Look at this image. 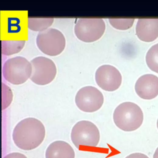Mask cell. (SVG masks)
<instances>
[{
	"mask_svg": "<svg viewBox=\"0 0 158 158\" xmlns=\"http://www.w3.org/2000/svg\"><path fill=\"white\" fill-rule=\"evenodd\" d=\"M45 128L43 123L33 118L20 121L14 127L12 140L15 145L24 151L33 150L38 147L45 138Z\"/></svg>",
	"mask_w": 158,
	"mask_h": 158,
	"instance_id": "6da1fadb",
	"label": "cell"
},
{
	"mask_svg": "<svg viewBox=\"0 0 158 158\" xmlns=\"http://www.w3.org/2000/svg\"><path fill=\"white\" fill-rule=\"evenodd\" d=\"M143 118L140 107L132 102L120 104L113 113L114 124L125 132H132L139 128L143 124Z\"/></svg>",
	"mask_w": 158,
	"mask_h": 158,
	"instance_id": "7a4b0ae2",
	"label": "cell"
},
{
	"mask_svg": "<svg viewBox=\"0 0 158 158\" xmlns=\"http://www.w3.org/2000/svg\"><path fill=\"white\" fill-rule=\"evenodd\" d=\"M71 138L75 146L81 148H95L100 142L99 129L93 122L88 121L78 122L73 127Z\"/></svg>",
	"mask_w": 158,
	"mask_h": 158,
	"instance_id": "3957f363",
	"label": "cell"
},
{
	"mask_svg": "<svg viewBox=\"0 0 158 158\" xmlns=\"http://www.w3.org/2000/svg\"><path fill=\"white\" fill-rule=\"evenodd\" d=\"M32 67L26 58L16 56L8 59L3 67V75L8 82L13 85H21L30 78Z\"/></svg>",
	"mask_w": 158,
	"mask_h": 158,
	"instance_id": "277c9868",
	"label": "cell"
},
{
	"mask_svg": "<svg viewBox=\"0 0 158 158\" xmlns=\"http://www.w3.org/2000/svg\"><path fill=\"white\" fill-rule=\"evenodd\" d=\"M38 49L44 54L56 56L63 52L65 48V38L63 33L58 29L49 28L39 32L36 38Z\"/></svg>",
	"mask_w": 158,
	"mask_h": 158,
	"instance_id": "5b68a950",
	"label": "cell"
},
{
	"mask_svg": "<svg viewBox=\"0 0 158 158\" xmlns=\"http://www.w3.org/2000/svg\"><path fill=\"white\" fill-rule=\"evenodd\" d=\"M106 30L103 19H79L74 27V32L79 40L85 43H92L100 39Z\"/></svg>",
	"mask_w": 158,
	"mask_h": 158,
	"instance_id": "8992f818",
	"label": "cell"
},
{
	"mask_svg": "<svg viewBox=\"0 0 158 158\" xmlns=\"http://www.w3.org/2000/svg\"><path fill=\"white\" fill-rule=\"evenodd\" d=\"M32 72L30 79L38 85H46L55 79L57 68L54 62L50 59L38 56L30 61Z\"/></svg>",
	"mask_w": 158,
	"mask_h": 158,
	"instance_id": "52a82bcc",
	"label": "cell"
},
{
	"mask_svg": "<svg viewBox=\"0 0 158 158\" xmlns=\"http://www.w3.org/2000/svg\"><path fill=\"white\" fill-rule=\"evenodd\" d=\"M75 102L82 111L94 112L102 107L104 103V97L96 87L86 86L79 90L75 95Z\"/></svg>",
	"mask_w": 158,
	"mask_h": 158,
	"instance_id": "ba28073f",
	"label": "cell"
},
{
	"mask_svg": "<svg viewBox=\"0 0 158 158\" xmlns=\"http://www.w3.org/2000/svg\"><path fill=\"white\" fill-rule=\"evenodd\" d=\"M95 80L97 85L104 91L114 92L121 86L122 77L116 67L105 64L97 69Z\"/></svg>",
	"mask_w": 158,
	"mask_h": 158,
	"instance_id": "9c48e42d",
	"label": "cell"
},
{
	"mask_svg": "<svg viewBox=\"0 0 158 158\" xmlns=\"http://www.w3.org/2000/svg\"><path fill=\"white\" fill-rule=\"evenodd\" d=\"M135 90L137 95L143 100L155 98L158 95V77L149 74L141 76L135 83Z\"/></svg>",
	"mask_w": 158,
	"mask_h": 158,
	"instance_id": "30bf717a",
	"label": "cell"
},
{
	"mask_svg": "<svg viewBox=\"0 0 158 158\" xmlns=\"http://www.w3.org/2000/svg\"><path fill=\"white\" fill-rule=\"evenodd\" d=\"M136 35L144 42H152L158 38V19H139L136 25Z\"/></svg>",
	"mask_w": 158,
	"mask_h": 158,
	"instance_id": "8fae6325",
	"label": "cell"
},
{
	"mask_svg": "<svg viewBox=\"0 0 158 158\" xmlns=\"http://www.w3.org/2000/svg\"><path fill=\"white\" fill-rule=\"evenodd\" d=\"M72 147L64 141H55L51 143L45 152V158H75Z\"/></svg>",
	"mask_w": 158,
	"mask_h": 158,
	"instance_id": "7c38bea8",
	"label": "cell"
},
{
	"mask_svg": "<svg viewBox=\"0 0 158 158\" xmlns=\"http://www.w3.org/2000/svg\"><path fill=\"white\" fill-rule=\"evenodd\" d=\"M54 22V18H32L29 17L28 28L35 32H41L49 29Z\"/></svg>",
	"mask_w": 158,
	"mask_h": 158,
	"instance_id": "4fadbf2b",
	"label": "cell"
},
{
	"mask_svg": "<svg viewBox=\"0 0 158 158\" xmlns=\"http://www.w3.org/2000/svg\"><path fill=\"white\" fill-rule=\"evenodd\" d=\"M25 43V40H3L2 54L10 56L17 53L24 48Z\"/></svg>",
	"mask_w": 158,
	"mask_h": 158,
	"instance_id": "5bb4252c",
	"label": "cell"
},
{
	"mask_svg": "<svg viewBox=\"0 0 158 158\" xmlns=\"http://www.w3.org/2000/svg\"><path fill=\"white\" fill-rule=\"evenodd\" d=\"M146 62L149 69L158 74V43L153 45L148 51Z\"/></svg>",
	"mask_w": 158,
	"mask_h": 158,
	"instance_id": "9a60e30c",
	"label": "cell"
},
{
	"mask_svg": "<svg viewBox=\"0 0 158 158\" xmlns=\"http://www.w3.org/2000/svg\"><path fill=\"white\" fill-rule=\"evenodd\" d=\"M109 24L114 29L119 30H127L130 29L135 22V19H109Z\"/></svg>",
	"mask_w": 158,
	"mask_h": 158,
	"instance_id": "2e32d148",
	"label": "cell"
},
{
	"mask_svg": "<svg viewBox=\"0 0 158 158\" xmlns=\"http://www.w3.org/2000/svg\"><path fill=\"white\" fill-rule=\"evenodd\" d=\"M3 102H2V109H5L9 106L12 100V93L11 89L5 84L3 83Z\"/></svg>",
	"mask_w": 158,
	"mask_h": 158,
	"instance_id": "e0dca14e",
	"label": "cell"
},
{
	"mask_svg": "<svg viewBox=\"0 0 158 158\" xmlns=\"http://www.w3.org/2000/svg\"><path fill=\"white\" fill-rule=\"evenodd\" d=\"M3 158H27V157L20 153H11L5 156Z\"/></svg>",
	"mask_w": 158,
	"mask_h": 158,
	"instance_id": "ac0fdd59",
	"label": "cell"
},
{
	"mask_svg": "<svg viewBox=\"0 0 158 158\" xmlns=\"http://www.w3.org/2000/svg\"><path fill=\"white\" fill-rule=\"evenodd\" d=\"M125 158H149V157H148V156H147L146 155H145L144 154L137 153L131 154L128 155V156H127Z\"/></svg>",
	"mask_w": 158,
	"mask_h": 158,
	"instance_id": "d6986e66",
	"label": "cell"
},
{
	"mask_svg": "<svg viewBox=\"0 0 158 158\" xmlns=\"http://www.w3.org/2000/svg\"><path fill=\"white\" fill-rule=\"evenodd\" d=\"M153 158H158V148L156 149L154 154L153 155Z\"/></svg>",
	"mask_w": 158,
	"mask_h": 158,
	"instance_id": "ffe728a7",
	"label": "cell"
},
{
	"mask_svg": "<svg viewBox=\"0 0 158 158\" xmlns=\"http://www.w3.org/2000/svg\"><path fill=\"white\" fill-rule=\"evenodd\" d=\"M157 129H158V119H157Z\"/></svg>",
	"mask_w": 158,
	"mask_h": 158,
	"instance_id": "44dd1931",
	"label": "cell"
}]
</instances>
